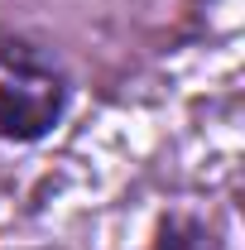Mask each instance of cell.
<instances>
[{"label": "cell", "instance_id": "6da1fadb", "mask_svg": "<svg viewBox=\"0 0 245 250\" xmlns=\"http://www.w3.org/2000/svg\"><path fill=\"white\" fill-rule=\"evenodd\" d=\"M72 72L53 43L29 29L0 24V140L39 145L62 125L72 106Z\"/></svg>", "mask_w": 245, "mask_h": 250}, {"label": "cell", "instance_id": "7a4b0ae2", "mask_svg": "<svg viewBox=\"0 0 245 250\" xmlns=\"http://www.w3.org/2000/svg\"><path fill=\"white\" fill-rule=\"evenodd\" d=\"M144 250H221V236H216V226L207 217H197L187 207H173V212H159Z\"/></svg>", "mask_w": 245, "mask_h": 250}]
</instances>
